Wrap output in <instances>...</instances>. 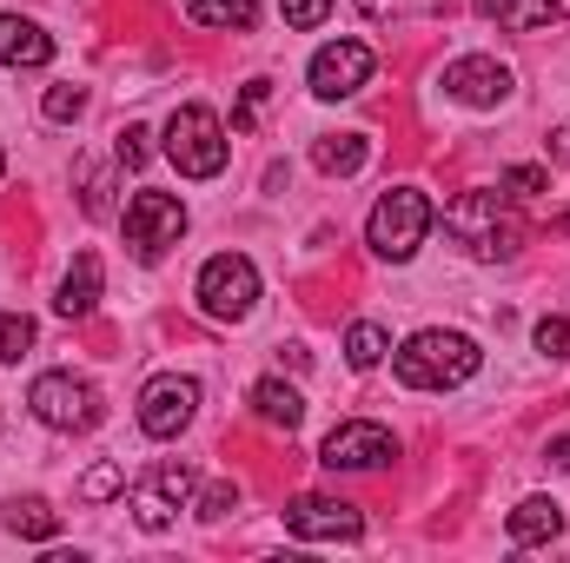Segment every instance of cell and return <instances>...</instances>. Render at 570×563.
<instances>
[{
	"mask_svg": "<svg viewBox=\"0 0 570 563\" xmlns=\"http://www.w3.org/2000/svg\"><path fill=\"white\" fill-rule=\"evenodd\" d=\"M478 365H484L478 338H464V332H444V325L412 332V338L392 352V372H399V385H412V392H451V385L478 378Z\"/></svg>",
	"mask_w": 570,
	"mask_h": 563,
	"instance_id": "cell-1",
	"label": "cell"
},
{
	"mask_svg": "<svg viewBox=\"0 0 570 563\" xmlns=\"http://www.w3.org/2000/svg\"><path fill=\"white\" fill-rule=\"evenodd\" d=\"M444 233L471 259H518V246H524V226L511 213V192H458L444 206Z\"/></svg>",
	"mask_w": 570,
	"mask_h": 563,
	"instance_id": "cell-2",
	"label": "cell"
},
{
	"mask_svg": "<svg viewBox=\"0 0 570 563\" xmlns=\"http://www.w3.org/2000/svg\"><path fill=\"white\" fill-rule=\"evenodd\" d=\"M431 199L419 192V186H392L379 206H372V219H365V246L379 253V259H392V266H405L419 246H425L431 233Z\"/></svg>",
	"mask_w": 570,
	"mask_h": 563,
	"instance_id": "cell-3",
	"label": "cell"
},
{
	"mask_svg": "<svg viewBox=\"0 0 570 563\" xmlns=\"http://www.w3.org/2000/svg\"><path fill=\"white\" fill-rule=\"evenodd\" d=\"M226 127H219V113L213 107H179L173 120H166V159L186 172V179H219L226 172Z\"/></svg>",
	"mask_w": 570,
	"mask_h": 563,
	"instance_id": "cell-4",
	"label": "cell"
},
{
	"mask_svg": "<svg viewBox=\"0 0 570 563\" xmlns=\"http://www.w3.org/2000/svg\"><path fill=\"white\" fill-rule=\"evenodd\" d=\"M27 405H33V418L47 424V431H94V424L107 418L100 392L87 378H73V372H40L27 385Z\"/></svg>",
	"mask_w": 570,
	"mask_h": 563,
	"instance_id": "cell-5",
	"label": "cell"
},
{
	"mask_svg": "<svg viewBox=\"0 0 570 563\" xmlns=\"http://www.w3.org/2000/svg\"><path fill=\"white\" fill-rule=\"evenodd\" d=\"M259 305V266L246 253H219L199 266V312L219 318V325H239L246 312Z\"/></svg>",
	"mask_w": 570,
	"mask_h": 563,
	"instance_id": "cell-6",
	"label": "cell"
},
{
	"mask_svg": "<svg viewBox=\"0 0 570 563\" xmlns=\"http://www.w3.org/2000/svg\"><path fill=\"white\" fill-rule=\"evenodd\" d=\"M179 239H186V206L173 192H134L127 199V246L140 266H159Z\"/></svg>",
	"mask_w": 570,
	"mask_h": 563,
	"instance_id": "cell-7",
	"label": "cell"
},
{
	"mask_svg": "<svg viewBox=\"0 0 570 563\" xmlns=\"http://www.w3.org/2000/svg\"><path fill=\"white\" fill-rule=\"evenodd\" d=\"M392 457H399V437L372 418L338 424V431L318 444V464H325V471H385Z\"/></svg>",
	"mask_w": 570,
	"mask_h": 563,
	"instance_id": "cell-8",
	"label": "cell"
},
{
	"mask_svg": "<svg viewBox=\"0 0 570 563\" xmlns=\"http://www.w3.org/2000/svg\"><path fill=\"white\" fill-rule=\"evenodd\" d=\"M372 67H379V53H372L365 40H332V47L312 53L305 80H312L318 100H345V93H358V87L372 80Z\"/></svg>",
	"mask_w": 570,
	"mask_h": 563,
	"instance_id": "cell-9",
	"label": "cell"
},
{
	"mask_svg": "<svg viewBox=\"0 0 570 563\" xmlns=\"http://www.w3.org/2000/svg\"><path fill=\"white\" fill-rule=\"evenodd\" d=\"M438 87H444L458 107H478V113H484V107H504L518 80H511V67H504V60H491V53H464V60H451V67H444V80H438Z\"/></svg>",
	"mask_w": 570,
	"mask_h": 563,
	"instance_id": "cell-10",
	"label": "cell"
},
{
	"mask_svg": "<svg viewBox=\"0 0 570 563\" xmlns=\"http://www.w3.org/2000/svg\"><path fill=\"white\" fill-rule=\"evenodd\" d=\"M285 531L312 537V544H352V537H365V517L345 497H292L285 504Z\"/></svg>",
	"mask_w": 570,
	"mask_h": 563,
	"instance_id": "cell-11",
	"label": "cell"
},
{
	"mask_svg": "<svg viewBox=\"0 0 570 563\" xmlns=\"http://www.w3.org/2000/svg\"><path fill=\"white\" fill-rule=\"evenodd\" d=\"M199 412V385L179 378V372H159L153 385L140 392V431L146 437H179Z\"/></svg>",
	"mask_w": 570,
	"mask_h": 563,
	"instance_id": "cell-12",
	"label": "cell"
},
{
	"mask_svg": "<svg viewBox=\"0 0 570 563\" xmlns=\"http://www.w3.org/2000/svg\"><path fill=\"white\" fill-rule=\"evenodd\" d=\"M53 60V33L27 13H0V67H47Z\"/></svg>",
	"mask_w": 570,
	"mask_h": 563,
	"instance_id": "cell-13",
	"label": "cell"
},
{
	"mask_svg": "<svg viewBox=\"0 0 570 563\" xmlns=\"http://www.w3.org/2000/svg\"><path fill=\"white\" fill-rule=\"evenodd\" d=\"M564 537V504L558 497H524L511 511V544H558Z\"/></svg>",
	"mask_w": 570,
	"mask_h": 563,
	"instance_id": "cell-14",
	"label": "cell"
},
{
	"mask_svg": "<svg viewBox=\"0 0 570 563\" xmlns=\"http://www.w3.org/2000/svg\"><path fill=\"white\" fill-rule=\"evenodd\" d=\"M53 305H60V318H94V305H100V259H94V253H80V259L67 266Z\"/></svg>",
	"mask_w": 570,
	"mask_h": 563,
	"instance_id": "cell-15",
	"label": "cell"
},
{
	"mask_svg": "<svg viewBox=\"0 0 570 563\" xmlns=\"http://www.w3.org/2000/svg\"><path fill=\"white\" fill-rule=\"evenodd\" d=\"M365 159H372V140H365V134H325V140L312 146V166H318L325 179H352Z\"/></svg>",
	"mask_w": 570,
	"mask_h": 563,
	"instance_id": "cell-16",
	"label": "cell"
},
{
	"mask_svg": "<svg viewBox=\"0 0 570 563\" xmlns=\"http://www.w3.org/2000/svg\"><path fill=\"white\" fill-rule=\"evenodd\" d=\"M0 524H7L13 537H33V544H47V537L60 531V511H53L47 497H7V504H0Z\"/></svg>",
	"mask_w": 570,
	"mask_h": 563,
	"instance_id": "cell-17",
	"label": "cell"
},
{
	"mask_svg": "<svg viewBox=\"0 0 570 563\" xmlns=\"http://www.w3.org/2000/svg\"><path fill=\"white\" fill-rule=\"evenodd\" d=\"M253 412L273 424V431H298V418H305V398H298L285 378H259V385H253Z\"/></svg>",
	"mask_w": 570,
	"mask_h": 563,
	"instance_id": "cell-18",
	"label": "cell"
},
{
	"mask_svg": "<svg viewBox=\"0 0 570 563\" xmlns=\"http://www.w3.org/2000/svg\"><path fill=\"white\" fill-rule=\"evenodd\" d=\"M186 13L199 20V27H253L259 20V0H186Z\"/></svg>",
	"mask_w": 570,
	"mask_h": 563,
	"instance_id": "cell-19",
	"label": "cell"
},
{
	"mask_svg": "<svg viewBox=\"0 0 570 563\" xmlns=\"http://www.w3.org/2000/svg\"><path fill=\"white\" fill-rule=\"evenodd\" d=\"M570 27V0H504V27Z\"/></svg>",
	"mask_w": 570,
	"mask_h": 563,
	"instance_id": "cell-20",
	"label": "cell"
},
{
	"mask_svg": "<svg viewBox=\"0 0 570 563\" xmlns=\"http://www.w3.org/2000/svg\"><path fill=\"white\" fill-rule=\"evenodd\" d=\"M385 352H392V338H385V332H379V325H372V318H358V325H352V332H345V358H352V365H358V372H372V365H379V358H385Z\"/></svg>",
	"mask_w": 570,
	"mask_h": 563,
	"instance_id": "cell-21",
	"label": "cell"
},
{
	"mask_svg": "<svg viewBox=\"0 0 570 563\" xmlns=\"http://www.w3.org/2000/svg\"><path fill=\"white\" fill-rule=\"evenodd\" d=\"M173 511H179V504H173L159 484H140V491H134V524H140V531H153V537L173 524Z\"/></svg>",
	"mask_w": 570,
	"mask_h": 563,
	"instance_id": "cell-22",
	"label": "cell"
},
{
	"mask_svg": "<svg viewBox=\"0 0 570 563\" xmlns=\"http://www.w3.org/2000/svg\"><path fill=\"white\" fill-rule=\"evenodd\" d=\"M27 352H33V318L27 312H0V365H13Z\"/></svg>",
	"mask_w": 570,
	"mask_h": 563,
	"instance_id": "cell-23",
	"label": "cell"
},
{
	"mask_svg": "<svg viewBox=\"0 0 570 563\" xmlns=\"http://www.w3.org/2000/svg\"><path fill=\"white\" fill-rule=\"evenodd\" d=\"M40 113H47V120H80V113H87V93H80V87H47Z\"/></svg>",
	"mask_w": 570,
	"mask_h": 563,
	"instance_id": "cell-24",
	"label": "cell"
},
{
	"mask_svg": "<svg viewBox=\"0 0 570 563\" xmlns=\"http://www.w3.org/2000/svg\"><path fill=\"white\" fill-rule=\"evenodd\" d=\"M538 352H544V358H570V312H551V318L538 325Z\"/></svg>",
	"mask_w": 570,
	"mask_h": 563,
	"instance_id": "cell-25",
	"label": "cell"
},
{
	"mask_svg": "<svg viewBox=\"0 0 570 563\" xmlns=\"http://www.w3.org/2000/svg\"><path fill=\"white\" fill-rule=\"evenodd\" d=\"M266 93H273V80H246V93H239V113H233V134H253V120H259Z\"/></svg>",
	"mask_w": 570,
	"mask_h": 563,
	"instance_id": "cell-26",
	"label": "cell"
},
{
	"mask_svg": "<svg viewBox=\"0 0 570 563\" xmlns=\"http://www.w3.org/2000/svg\"><path fill=\"white\" fill-rule=\"evenodd\" d=\"M544 186H551L544 166H511V172H504V192H511V199H538Z\"/></svg>",
	"mask_w": 570,
	"mask_h": 563,
	"instance_id": "cell-27",
	"label": "cell"
},
{
	"mask_svg": "<svg viewBox=\"0 0 570 563\" xmlns=\"http://www.w3.org/2000/svg\"><path fill=\"white\" fill-rule=\"evenodd\" d=\"M206 524H219L226 511H239V484H213V491H199V504H193Z\"/></svg>",
	"mask_w": 570,
	"mask_h": 563,
	"instance_id": "cell-28",
	"label": "cell"
},
{
	"mask_svg": "<svg viewBox=\"0 0 570 563\" xmlns=\"http://www.w3.org/2000/svg\"><path fill=\"white\" fill-rule=\"evenodd\" d=\"M120 484H127V471H120V464H100V471H94V477L80 484V497H87V504H107V497H114Z\"/></svg>",
	"mask_w": 570,
	"mask_h": 563,
	"instance_id": "cell-29",
	"label": "cell"
},
{
	"mask_svg": "<svg viewBox=\"0 0 570 563\" xmlns=\"http://www.w3.org/2000/svg\"><path fill=\"white\" fill-rule=\"evenodd\" d=\"M279 13H285V27L305 33V27H318V20L332 13V0H279Z\"/></svg>",
	"mask_w": 570,
	"mask_h": 563,
	"instance_id": "cell-30",
	"label": "cell"
},
{
	"mask_svg": "<svg viewBox=\"0 0 570 563\" xmlns=\"http://www.w3.org/2000/svg\"><path fill=\"white\" fill-rule=\"evenodd\" d=\"M372 20H399V13H438V0H358Z\"/></svg>",
	"mask_w": 570,
	"mask_h": 563,
	"instance_id": "cell-31",
	"label": "cell"
},
{
	"mask_svg": "<svg viewBox=\"0 0 570 563\" xmlns=\"http://www.w3.org/2000/svg\"><path fill=\"white\" fill-rule=\"evenodd\" d=\"M114 152H120V166H146V152H153V134H146V127H127Z\"/></svg>",
	"mask_w": 570,
	"mask_h": 563,
	"instance_id": "cell-32",
	"label": "cell"
},
{
	"mask_svg": "<svg viewBox=\"0 0 570 563\" xmlns=\"http://www.w3.org/2000/svg\"><path fill=\"white\" fill-rule=\"evenodd\" d=\"M80 206L87 213H107V172H94V166L80 172Z\"/></svg>",
	"mask_w": 570,
	"mask_h": 563,
	"instance_id": "cell-33",
	"label": "cell"
},
{
	"mask_svg": "<svg viewBox=\"0 0 570 563\" xmlns=\"http://www.w3.org/2000/svg\"><path fill=\"white\" fill-rule=\"evenodd\" d=\"M544 146H551V159H558V166H570V120H564V127H558Z\"/></svg>",
	"mask_w": 570,
	"mask_h": 563,
	"instance_id": "cell-34",
	"label": "cell"
},
{
	"mask_svg": "<svg viewBox=\"0 0 570 563\" xmlns=\"http://www.w3.org/2000/svg\"><path fill=\"white\" fill-rule=\"evenodd\" d=\"M551 464H558V471H570V431H564V437H551Z\"/></svg>",
	"mask_w": 570,
	"mask_h": 563,
	"instance_id": "cell-35",
	"label": "cell"
},
{
	"mask_svg": "<svg viewBox=\"0 0 570 563\" xmlns=\"http://www.w3.org/2000/svg\"><path fill=\"white\" fill-rule=\"evenodd\" d=\"M478 7H484V13H498V20H504V0H478Z\"/></svg>",
	"mask_w": 570,
	"mask_h": 563,
	"instance_id": "cell-36",
	"label": "cell"
},
{
	"mask_svg": "<svg viewBox=\"0 0 570 563\" xmlns=\"http://www.w3.org/2000/svg\"><path fill=\"white\" fill-rule=\"evenodd\" d=\"M558 233H570V213H564V219H558Z\"/></svg>",
	"mask_w": 570,
	"mask_h": 563,
	"instance_id": "cell-37",
	"label": "cell"
},
{
	"mask_svg": "<svg viewBox=\"0 0 570 563\" xmlns=\"http://www.w3.org/2000/svg\"><path fill=\"white\" fill-rule=\"evenodd\" d=\"M0 172H7V152H0Z\"/></svg>",
	"mask_w": 570,
	"mask_h": 563,
	"instance_id": "cell-38",
	"label": "cell"
}]
</instances>
